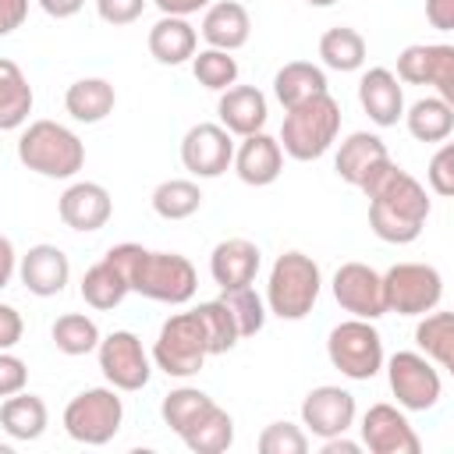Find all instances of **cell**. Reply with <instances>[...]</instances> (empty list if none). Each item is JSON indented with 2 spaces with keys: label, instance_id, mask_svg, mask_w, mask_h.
<instances>
[{
  "label": "cell",
  "instance_id": "obj_17",
  "mask_svg": "<svg viewBox=\"0 0 454 454\" xmlns=\"http://www.w3.org/2000/svg\"><path fill=\"white\" fill-rule=\"evenodd\" d=\"M18 277L25 284L28 294L35 298H53L67 287L71 280V262L57 245H32L21 259H18Z\"/></svg>",
  "mask_w": 454,
  "mask_h": 454
},
{
  "label": "cell",
  "instance_id": "obj_24",
  "mask_svg": "<svg viewBox=\"0 0 454 454\" xmlns=\"http://www.w3.org/2000/svg\"><path fill=\"white\" fill-rule=\"evenodd\" d=\"M383 160H390V153H387V142L380 135H372V131H351L340 142V149H337L333 170H337L340 181H348V184L358 188L369 177V170H376Z\"/></svg>",
  "mask_w": 454,
  "mask_h": 454
},
{
  "label": "cell",
  "instance_id": "obj_33",
  "mask_svg": "<svg viewBox=\"0 0 454 454\" xmlns=\"http://www.w3.org/2000/svg\"><path fill=\"white\" fill-rule=\"evenodd\" d=\"M319 60L330 67V71H358L365 64V39L358 28L351 25H337V28H326L319 35Z\"/></svg>",
  "mask_w": 454,
  "mask_h": 454
},
{
  "label": "cell",
  "instance_id": "obj_43",
  "mask_svg": "<svg viewBox=\"0 0 454 454\" xmlns=\"http://www.w3.org/2000/svg\"><path fill=\"white\" fill-rule=\"evenodd\" d=\"M145 11V0H96V14L106 25H131Z\"/></svg>",
  "mask_w": 454,
  "mask_h": 454
},
{
  "label": "cell",
  "instance_id": "obj_30",
  "mask_svg": "<svg viewBox=\"0 0 454 454\" xmlns=\"http://www.w3.org/2000/svg\"><path fill=\"white\" fill-rule=\"evenodd\" d=\"M404 124H408L415 142H447L454 131V106L440 96L415 99L404 110Z\"/></svg>",
  "mask_w": 454,
  "mask_h": 454
},
{
  "label": "cell",
  "instance_id": "obj_46",
  "mask_svg": "<svg viewBox=\"0 0 454 454\" xmlns=\"http://www.w3.org/2000/svg\"><path fill=\"white\" fill-rule=\"evenodd\" d=\"M28 18V0H0V35H11Z\"/></svg>",
  "mask_w": 454,
  "mask_h": 454
},
{
  "label": "cell",
  "instance_id": "obj_25",
  "mask_svg": "<svg viewBox=\"0 0 454 454\" xmlns=\"http://www.w3.org/2000/svg\"><path fill=\"white\" fill-rule=\"evenodd\" d=\"M199 50V32L188 18H174V14H163L153 28H149V53L160 60V64H184L192 60Z\"/></svg>",
  "mask_w": 454,
  "mask_h": 454
},
{
  "label": "cell",
  "instance_id": "obj_44",
  "mask_svg": "<svg viewBox=\"0 0 454 454\" xmlns=\"http://www.w3.org/2000/svg\"><path fill=\"white\" fill-rule=\"evenodd\" d=\"M28 383V365L11 355V351H0V397H11L18 390H25Z\"/></svg>",
  "mask_w": 454,
  "mask_h": 454
},
{
  "label": "cell",
  "instance_id": "obj_27",
  "mask_svg": "<svg viewBox=\"0 0 454 454\" xmlns=\"http://www.w3.org/2000/svg\"><path fill=\"white\" fill-rule=\"evenodd\" d=\"M114 106H117V92L106 78H78L64 92V110L78 124H99L103 117L114 114Z\"/></svg>",
  "mask_w": 454,
  "mask_h": 454
},
{
  "label": "cell",
  "instance_id": "obj_50",
  "mask_svg": "<svg viewBox=\"0 0 454 454\" xmlns=\"http://www.w3.org/2000/svg\"><path fill=\"white\" fill-rule=\"evenodd\" d=\"M85 0H39V7L50 14V18H71L82 11Z\"/></svg>",
  "mask_w": 454,
  "mask_h": 454
},
{
  "label": "cell",
  "instance_id": "obj_51",
  "mask_svg": "<svg viewBox=\"0 0 454 454\" xmlns=\"http://www.w3.org/2000/svg\"><path fill=\"white\" fill-rule=\"evenodd\" d=\"M358 450H362V443L348 440L344 433H340V436H330V440H323V454H358Z\"/></svg>",
  "mask_w": 454,
  "mask_h": 454
},
{
  "label": "cell",
  "instance_id": "obj_16",
  "mask_svg": "<svg viewBox=\"0 0 454 454\" xmlns=\"http://www.w3.org/2000/svg\"><path fill=\"white\" fill-rule=\"evenodd\" d=\"M355 394L344 390V387H333V383H323V387H312L301 401V426L319 436V440H330V436H340L355 426Z\"/></svg>",
  "mask_w": 454,
  "mask_h": 454
},
{
  "label": "cell",
  "instance_id": "obj_12",
  "mask_svg": "<svg viewBox=\"0 0 454 454\" xmlns=\"http://www.w3.org/2000/svg\"><path fill=\"white\" fill-rule=\"evenodd\" d=\"M397 78L408 85H433L440 99H454V46L411 43L397 57Z\"/></svg>",
  "mask_w": 454,
  "mask_h": 454
},
{
  "label": "cell",
  "instance_id": "obj_11",
  "mask_svg": "<svg viewBox=\"0 0 454 454\" xmlns=\"http://www.w3.org/2000/svg\"><path fill=\"white\" fill-rule=\"evenodd\" d=\"M96 355H99V372L106 376V383L114 390L131 394V390H142L149 383L153 365H149L142 340L131 330H114V333L99 337Z\"/></svg>",
  "mask_w": 454,
  "mask_h": 454
},
{
  "label": "cell",
  "instance_id": "obj_20",
  "mask_svg": "<svg viewBox=\"0 0 454 454\" xmlns=\"http://www.w3.org/2000/svg\"><path fill=\"white\" fill-rule=\"evenodd\" d=\"M358 103L376 128H390L404 117V89L390 67H369L358 82Z\"/></svg>",
  "mask_w": 454,
  "mask_h": 454
},
{
  "label": "cell",
  "instance_id": "obj_21",
  "mask_svg": "<svg viewBox=\"0 0 454 454\" xmlns=\"http://www.w3.org/2000/svg\"><path fill=\"white\" fill-rule=\"evenodd\" d=\"M234 170H238V177L245 181V184H252V188H266V184H273L277 177H280V170H284V149H280V142L273 138V135H266V131H255V135H245L241 138V145L234 149Z\"/></svg>",
  "mask_w": 454,
  "mask_h": 454
},
{
  "label": "cell",
  "instance_id": "obj_23",
  "mask_svg": "<svg viewBox=\"0 0 454 454\" xmlns=\"http://www.w3.org/2000/svg\"><path fill=\"white\" fill-rule=\"evenodd\" d=\"M252 35V18L238 0H213L202 14V39L213 50H241Z\"/></svg>",
  "mask_w": 454,
  "mask_h": 454
},
{
  "label": "cell",
  "instance_id": "obj_42",
  "mask_svg": "<svg viewBox=\"0 0 454 454\" xmlns=\"http://www.w3.org/2000/svg\"><path fill=\"white\" fill-rule=\"evenodd\" d=\"M426 181H429V188L436 192V195H454V145L450 142H443L436 153H433V160H429V170H426Z\"/></svg>",
  "mask_w": 454,
  "mask_h": 454
},
{
  "label": "cell",
  "instance_id": "obj_22",
  "mask_svg": "<svg viewBox=\"0 0 454 454\" xmlns=\"http://www.w3.org/2000/svg\"><path fill=\"white\" fill-rule=\"evenodd\" d=\"M216 114H220V124L231 135L245 138V135H255V131L266 128L270 106H266V96L255 85H231V89L220 92Z\"/></svg>",
  "mask_w": 454,
  "mask_h": 454
},
{
  "label": "cell",
  "instance_id": "obj_45",
  "mask_svg": "<svg viewBox=\"0 0 454 454\" xmlns=\"http://www.w3.org/2000/svg\"><path fill=\"white\" fill-rule=\"evenodd\" d=\"M25 333V323H21V312L14 305H0V351H11Z\"/></svg>",
  "mask_w": 454,
  "mask_h": 454
},
{
  "label": "cell",
  "instance_id": "obj_52",
  "mask_svg": "<svg viewBox=\"0 0 454 454\" xmlns=\"http://www.w3.org/2000/svg\"><path fill=\"white\" fill-rule=\"evenodd\" d=\"M305 4H312V7H330V4H337V0H305Z\"/></svg>",
  "mask_w": 454,
  "mask_h": 454
},
{
  "label": "cell",
  "instance_id": "obj_19",
  "mask_svg": "<svg viewBox=\"0 0 454 454\" xmlns=\"http://www.w3.org/2000/svg\"><path fill=\"white\" fill-rule=\"evenodd\" d=\"M259 266H262V252L248 238H223L209 255V273H213V284L220 291L255 284Z\"/></svg>",
  "mask_w": 454,
  "mask_h": 454
},
{
  "label": "cell",
  "instance_id": "obj_29",
  "mask_svg": "<svg viewBox=\"0 0 454 454\" xmlns=\"http://www.w3.org/2000/svg\"><path fill=\"white\" fill-rule=\"evenodd\" d=\"M319 92H326V74L312 60H291L273 74V96L284 110H291Z\"/></svg>",
  "mask_w": 454,
  "mask_h": 454
},
{
  "label": "cell",
  "instance_id": "obj_38",
  "mask_svg": "<svg viewBox=\"0 0 454 454\" xmlns=\"http://www.w3.org/2000/svg\"><path fill=\"white\" fill-rule=\"evenodd\" d=\"M220 301L227 305L234 326H238V337H255L266 323V301L255 294V287H231V291H220Z\"/></svg>",
  "mask_w": 454,
  "mask_h": 454
},
{
  "label": "cell",
  "instance_id": "obj_41",
  "mask_svg": "<svg viewBox=\"0 0 454 454\" xmlns=\"http://www.w3.org/2000/svg\"><path fill=\"white\" fill-rule=\"evenodd\" d=\"M259 450L262 454H305L309 450V433L294 422H270L259 433Z\"/></svg>",
  "mask_w": 454,
  "mask_h": 454
},
{
  "label": "cell",
  "instance_id": "obj_35",
  "mask_svg": "<svg viewBox=\"0 0 454 454\" xmlns=\"http://www.w3.org/2000/svg\"><path fill=\"white\" fill-rule=\"evenodd\" d=\"M202 206V188L188 177H170L153 188V213L163 220H188Z\"/></svg>",
  "mask_w": 454,
  "mask_h": 454
},
{
  "label": "cell",
  "instance_id": "obj_15",
  "mask_svg": "<svg viewBox=\"0 0 454 454\" xmlns=\"http://www.w3.org/2000/svg\"><path fill=\"white\" fill-rule=\"evenodd\" d=\"M333 298L344 312H351L355 319H380L387 312L383 301V273H376L365 262H344L333 273Z\"/></svg>",
  "mask_w": 454,
  "mask_h": 454
},
{
  "label": "cell",
  "instance_id": "obj_48",
  "mask_svg": "<svg viewBox=\"0 0 454 454\" xmlns=\"http://www.w3.org/2000/svg\"><path fill=\"white\" fill-rule=\"evenodd\" d=\"M18 273V252H14V241L7 234H0V291L11 284V277Z\"/></svg>",
  "mask_w": 454,
  "mask_h": 454
},
{
  "label": "cell",
  "instance_id": "obj_37",
  "mask_svg": "<svg viewBox=\"0 0 454 454\" xmlns=\"http://www.w3.org/2000/svg\"><path fill=\"white\" fill-rule=\"evenodd\" d=\"M192 74H195V82H199L202 89L223 92V89H231V85L238 82V60H234L227 50L206 46V50H195V57H192Z\"/></svg>",
  "mask_w": 454,
  "mask_h": 454
},
{
  "label": "cell",
  "instance_id": "obj_5",
  "mask_svg": "<svg viewBox=\"0 0 454 454\" xmlns=\"http://www.w3.org/2000/svg\"><path fill=\"white\" fill-rule=\"evenodd\" d=\"M323 291L319 262L305 252H284L277 255L270 280H266V312L280 319H305Z\"/></svg>",
  "mask_w": 454,
  "mask_h": 454
},
{
  "label": "cell",
  "instance_id": "obj_6",
  "mask_svg": "<svg viewBox=\"0 0 454 454\" xmlns=\"http://www.w3.org/2000/svg\"><path fill=\"white\" fill-rule=\"evenodd\" d=\"M209 358V344H206V333H202V323L192 312H174L160 333H156V344H153V362L156 369H163L167 376L174 380H188L195 376Z\"/></svg>",
  "mask_w": 454,
  "mask_h": 454
},
{
  "label": "cell",
  "instance_id": "obj_49",
  "mask_svg": "<svg viewBox=\"0 0 454 454\" xmlns=\"http://www.w3.org/2000/svg\"><path fill=\"white\" fill-rule=\"evenodd\" d=\"M163 14H174V18H188V14H199L206 11L213 0H153Z\"/></svg>",
  "mask_w": 454,
  "mask_h": 454
},
{
  "label": "cell",
  "instance_id": "obj_10",
  "mask_svg": "<svg viewBox=\"0 0 454 454\" xmlns=\"http://www.w3.org/2000/svg\"><path fill=\"white\" fill-rule=\"evenodd\" d=\"M387 362V380L390 390L397 397V404L404 411H429L436 408L440 394H443V380H440V365H433L422 351H397Z\"/></svg>",
  "mask_w": 454,
  "mask_h": 454
},
{
  "label": "cell",
  "instance_id": "obj_9",
  "mask_svg": "<svg viewBox=\"0 0 454 454\" xmlns=\"http://www.w3.org/2000/svg\"><path fill=\"white\" fill-rule=\"evenodd\" d=\"M443 298V277L429 262H394L383 273V301L387 312L422 316L433 312Z\"/></svg>",
  "mask_w": 454,
  "mask_h": 454
},
{
  "label": "cell",
  "instance_id": "obj_32",
  "mask_svg": "<svg viewBox=\"0 0 454 454\" xmlns=\"http://www.w3.org/2000/svg\"><path fill=\"white\" fill-rule=\"evenodd\" d=\"M415 344L429 362H436L440 369H450L454 365V316L440 309L422 312L415 326Z\"/></svg>",
  "mask_w": 454,
  "mask_h": 454
},
{
  "label": "cell",
  "instance_id": "obj_47",
  "mask_svg": "<svg viewBox=\"0 0 454 454\" xmlns=\"http://www.w3.org/2000/svg\"><path fill=\"white\" fill-rule=\"evenodd\" d=\"M426 18L436 32H454V0H426Z\"/></svg>",
  "mask_w": 454,
  "mask_h": 454
},
{
  "label": "cell",
  "instance_id": "obj_36",
  "mask_svg": "<svg viewBox=\"0 0 454 454\" xmlns=\"http://www.w3.org/2000/svg\"><path fill=\"white\" fill-rule=\"evenodd\" d=\"M50 337H53V344H57V351H60V355L78 358V355L96 351L103 333H99L96 319H89L85 312H64V316L53 323Z\"/></svg>",
  "mask_w": 454,
  "mask_h": 454
},
{
  "label": "cell",
  "instance_id": "obj_8",
  "mask_svg": "<svg viewBox=\"0 0 454 454\" xmlns=\"http://www.w3.org/2000/svg\"><path fill=\"white\" fill-rule=\"evenodd\" d=\"M124 404L114 387H89L74 394L64 408V429L71 440L85 447H103L121 433Z\"/></svg>",
  "mask_w": 454,
  "mask_h": 454
},
{
  "label": "cell",
  "instance_id": "obj_31",
  "mask_svg": "<svg viewBox=\"0 0 454 454\" xmlns=\"http://www.w3.org/2000/svg\"><path fill=\"white\" fill-rule=\"evenodd\" d=\"M184 447L195 450V454H220L234 443V419L213 401L184 433H181Z\"/></svg>",
  "mask_w": 454,
  "mask_h": 454
},
{
  "label": "cell",
  "instance_id": "obj_28",
  "mask_svg": "<svg viewBox=\"0 0 454 454\" xmlns=\"http://www.w3.org/2000/svg\"><path fill=\"white\" fill-rule=\"evenodd\" d=\"M32 85L25 78V71L0 57V131H14V128H25L28 114H32Z\"/></svg>",
  "mask_w": 454,
  "mask_h": 454
},
{
  "label": "cell",
  "instance_id": "obj_39",
  "mask_svg": "<svg viewBox=\"0 0 454 454\" xmlns=\"http://www.w3.org/2000/svg\"><path fill=\"white\" fill-rule=\"evenodd\" d=\"M195 316H199V323H202L209 355H223V351H231V348L241 340V337H238V326H234V319H231V312H227V305H223L220 298L199 301V305H195Z\"/></svg>",
  "mask_w": 454,
  "mask_h": 454
},
{
  "label": "cell",
  "instance_id": "obj_4",
  "mask_svg": "<svg viewBox=\"0 0 454 454\" xmlns=\"http://www.w3.org/2000/svg\"><path fill=\"white\" fill-rule=\"evenodd\" d=\"M18 160L43 177H74L85 167L82 138L57 121H32L18 135Z\"/></svg>",
  "mask_w": 454,
  "mask_h": 454
},
{
  "label": "cell",
  "instance_id": "obj_1",
  "mask_svg": "<svg viewBox=\"0 0 454 454\" xmlns=\"http://www.w3.org/2000/svg\"><path fill=\"white\" fill-rule=\"evenodd\" d=\"M103 259L110 266H117L121 277L128 280V287L149 301L184 305L195 298L199 273H195L192 259H184L181 252H149L135 241H121Z\"/></svg>",
  "mask_w": 454,
  "mask_h": 454
},
{
  "label": "cell",
  "instance_id": "obj_18",
  "mask_svg": "<svg viewBox=\"0 0 454 454\" xmlns=\"http://www.w3.org/2000/svg\"><path fill=\"white\" fill-rule=\"evenodd\" d=\"M57 209H60V220H64L71 231H85V234H89V231L106 227V220H110V213H114V199H110V192H106L103 184H96V181H74V184L64 188Z\"/></svg>",
  "mask_w": 454,
  "mask_h": 454
},
{
  "label": "cell",
  "instance_id": "obj_34",
  "mask_svg": "<svg viewBox=\"0 0 454 454\" xmlns=\"http://www.w3.org/2000/svg\"><path fill=\"white\" fill-rule=\"evenodd\" d=\"M128 294H131L128 280H124L121 270L110 266L106 259H99L96 266H89L85 277H82V298H85V305H92V309H99V312L117 309Z\"/></svg>",
  "mask_w": 454,
  "mask_h": 454
},
{
  "label": "cell",
  "instance_id": "obj_26",
  "mask_svg": "<svg viewBox=\"0 0 454 454\" xmlns=\"http://www.w3.org/2000/svg\"><path fill=\"white\" fill-rule=\"evenodd\" d=\"M0 426H4V433L11 440H21V443L39 440L46 433V426H50L46 401L35 397V394H28V390H18V394L4 397V404H0Z\"/></svg>",
  "mask_w": 454,
  "mask_h": 454
},
{
  "label": "cell",
  "instance_id": "obj_14",
  "mask_svg": "<svg viewBox=\"0 0 454 454\" xmlns=\"http://www.w3.org/2000/svg\"><path fill=\"white\" fill-rule=\"evenodd\" d=\"M234 160V142L223 124H192L181 138V163L195 177H220Z\"/></svg>",
  "mask_w": 454,
  "mask_h": 454
},
{
  "label": "cell",
  "instance_id": "obj_13",
  "mask_svg": "<svg viewBox=\"0 0 454 454\" xmlns=\"http://www.w3.org/2000/svg\"><path fill=\"white\" fill-rule=\"evenodd\" d=\"M362 447H369L372 454H419L422 440L411 429L404 408L397 404H369V411L362 415Z\"/></svg>",
  "mask_w": 454,
  "mask_h": 454
},
{
  "label": "cell",
  "instance_id": "obj_40",
  "mask_svg": "<svg viewBox=\"0 0 454 454\" xmlns=\"http://www.w3.org/2000/svg\"><path fill=\"white\" fill-rule=\"evenodd\" d=\"M209 404H213V397H209L206 390H199V387H177V390H170V394L163 397L160 415H163V422L181 436Z\"/></svg>",
  "mask_w": 454,
  "mask_h": 454
},
{
  "label": "cell",
  "instance_id": "obj_3",
  "mask_svg": "<svg viewBox=\"0 0 454 454\" xmlns=\"http://www.w3.org/2000/svg\"><path fill=\"white\" fill-rule=\"evenodd\" d=\"M337 135H340V103L330 92H319L284 114L277 142L291 160L309 163L319 160L337 142Z\"/></svg>",
  "mask_w": 454,
  "mask_h": 454
},
{
  "label": "cell",
  "instance_id": "obj_7",
  "mask_svg": "<svg viewBox=\"0 0 454 454\" xmlns=\"http://www.w3.org/2000/svg\"><path fill=\"white\" fill-rule=\"evenodd\" d=\"M326 358L330 365L348 380H372L383 369V337L372 326V319H344L326 337Z\"/></svg>",
  "mask_w": 454,
  "mask_h": 454
},
{
  "label": "cell",
  "instance_id": "obj_2",
  "mask_svg": "<svg viewBox=\"0 0 454 454\" xmlns=\"http://www.w3.org/2000/svg\"><path fill=\"white\" fill-rule=\"evenodd\" d=\"M365 199H369V227L387 245H411L429 220V195L422 181H415L397 163Z\"/></svg>",
  "mask_w": 454,
  "mask_h": 454
}]
</instances>
